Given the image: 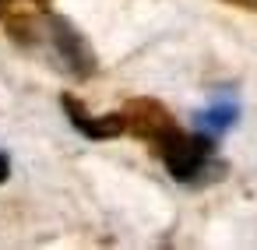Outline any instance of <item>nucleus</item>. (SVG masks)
I'll return each instance as SVG.
<instances>
[{
	"instance_id": "obj_9",
	"label": "nucleus",
	"mask_w": 257,
	"mask_h": 250,
	"mask_svg": "<svg viewBox=\"0 0 257 250\" xmlns=\"http://www.w3.org/2000/svg\"><path fill=\"white\" fill-rule=\"evenodd\" d=\"M32 4H39V8H46V4H50V0H32Z\"/></svg>"
},
{
	"instance_id": "obj_1",
	"label": "nucleus",
	"mask_w": 257,
	"mask_h": 250,
	"mask_svg": "<svg viewBox=\"0 0 257 250\" xmlns=\"http://www.w3.org/2000/svg\"><path fill=\"white\" fill-rule=\"evenodd\" d=\"M155 155L162 159V166H166V173H169L173 180L194 183V180L204 176L208 166L215 162V138H208L204 131L187 134V131L176 127V131L155 148Z\"/></svg>"
},
{
	"instance_id": "obj_3",
	"label": "nucleus",
	"mask_w": 257,
	"mask_h": 250,
	"mask_svg": "<svg viewBox=\"0 0 257 250\" xmlns=\"http://www.w3.org/2000/svg\"><path fill=\"white\" fill-rule=\"evenodd\" d=\"M120 120H123V134L159 148L173 131H176V120L173 113L159 102V99H131L123 109H120Z\"/></svg>"
},
{
	"instance_id": "obj_4",
	"label": "nucleus",
	"mask_w": 257,
	"mask_h": 250,
	"mask_svg": "<svg viewBox=\"0 0 257 250\" xmlns=\"http://www.w3.org/2000/svg\"><path fill=\"white\" fill-rule=\"evenodd\" d=\"M60 106H64V113H67L71 127H74L78 134L92 138V141H109V138H120V134H123V120H120V113L92 116V113L74 99V95H64V99H60Z\"/></svg>"
},
{
	"instance_id": "obj_2",
	"label": "nucleus",
	"mask_w": 257,
	"mask_h": 250,
	"mask_svg": "<svg viewBox=\"0 0 257 250\" xmlns=\"http://www.w3.org/2000/svg\"><path fill=\"white\" fill-rule=\"evenodd\" d=\"M46 43H50L53 57L60 60V67L67 74H74V78H92L95 74V53H92L88 39L67 18H57V15L46 18Z\"/></svg>"
},
{
	"instance_id": "obj_7",
	"label": "nucleus",
	"mask_w": 257,
	"mask_h": 250,
	"mask_svg": "<svg viewBox=\"0 0 257 250\" xmlns=\"http://www.w3.org/2000/svg\"><path fill=\"white\" fill-rule=\"evenodd\" d=\"M232 8H243V11H257V0H225Z\"/></svg>"
},
{
	"instance_id": "obj_8",
	"label": "nucleus",
	"mask_w": 257,
	"mask_h": 250,
	"mask_svg": "<svg viewBox=\"0 0 257 250\" xmlns=\"http://www.w3.org/2000/svg\"><path fill=\"white\" fill-rule=\"evenodd\" d=\"M11 15V0H0V18H8Z\"/></svg>"
},
{
	"instance_id": "obj_6",
	"label": "nucleus",
	"mask_w": 257,
	"mask_h": 250,
	"mask_svg": "<svg viewBox=\"0 0 257 250\" xmlns=\"http://www.w3.org/2000/svg\"><path fill=\"white\" fill-rule=\"evenodd\" d=\"M8 176H11V159H8L4 152H0V183H4Z\"/></svg>"
},
{
	"instance_id": "obj_5",
	"label": "nucleus",
	"mask_w": 257,
	"mask_h": 250,
	"mask_svg": "<svg viewBox=\"0 0 257 250\" xmlns=\"http://www.w3.org/2000/svg\"><path fill=\"white\" fill-rule=\"evenodd\" d=\"M236 116H239V102H236L232 95H218V99H215V102L197 116V127H201L208 138H215V141H218V138L236 123Z\"/></svg>"
}]
</instances>
